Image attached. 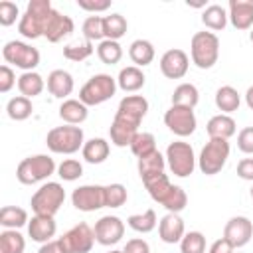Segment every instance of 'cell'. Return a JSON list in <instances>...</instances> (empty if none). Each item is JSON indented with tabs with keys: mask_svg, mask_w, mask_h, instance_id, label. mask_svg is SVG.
Wrapping results in <instances>:
<instances>
[{
	"mask_svg": "<svg viewBox=\"0 0 253 253\" xmlns=\"http://www.w3.org/2000/svg\"><path fill=\"white\" fill-rule=\"evenodd\" d=\"M142 184H144L148 196H150L156 204L164 206L170 213H180V211L188 206V196H186V192H184L180 186L172 184L164 172L154 174V176H150V178H144Z\"/></svg>",
	"mask_w": 253,
	"mask_h": 253,
	"instance_id": "obj_1",
	"label": "cell"
},
{
	"mask_svg": "<svg viewBox=\"0 0 253 253\" xmlns=\"http://www.w3.org/2000/svg\"><path fill=\"white\" fill-rule=\"evenodd\" d=\"M51 12H53V6L49 0H30L26 6V12L18 22V32L28 40L42 38L45 34V26Z\"/></svg>",
	"mask_w": 253,
	"mask_h": 253,
	"instance_id": "obj_2",
	"label": "cell"
},
{
	"mask_svg": "<svg viewBox=\"0 0 253 253\" xmlns=\"http://www.w3.org/2000/svg\"><path fill=\"white\" fill-rule=\"evenodd\" d=\"M192 63L200 69H211L219 57V38L213 32H196L190 42Z\"/></svg>",
	"mask_w": 253,
	"mask_h": 253,
	"instance_id": "obj_3",
	"label": "cell"
},
{
	"mask_svg": "<svg viewBox=\"0 0 253 253\" xmlns=\"http://www.w3.org/2000/svg\"><path fill=\"white\" fill-rule=\"evenodd\" d=\"M45 144L55 154H75L85 144L83 128L75 125L53 126L45 136Z\"/></svg>",
	"mask_w": 253,
	"mask_h": 253,
	"instance_id": "obj_4",
	"label": "cell"
},
{
	"mask_svg": "<svg viewBox=\"0 0 253 253\" xmlns=\"http://www.w3.org/2000/svg\"><path fill=\"white\" fill-rule=\"evenodd\" d=\"M55 170H57V166H55V162L49 154H34V156L24 158L18 164L16 178H18L20 184L32 186V184L47 180Z\"/></svg>",
	"mask_w": 253,
	"mask_h": 253,
	"instance_id": "obj_5",
	"label": "cell"
},
{
	"mask_svg": "<svg viewBox=\"0 0 253 253\" xmlns=\"http://www.w3.org/2000/svg\"><path fill=\"white\" fill-rule=\"evenodd\" d=\"M63 202H65L63 186L59 182H45L34 192V196L30 200V206L34 210V215L53 217L59 211V208L63 206Z\"/></svg>",
	"mask_w": 253,
	"mask_h": 253,
	"instance_id": "obj_6",
	"label": "cell"
},
{
	"mask_svg": "<svg viewBox=\"0 0 253 253\" xmlns=\"http://www.w3.org/2000/svg\"><path fill=\"white\" fill-rule=\"evenodd\" d=\"M117 79L109 73H97L93 77L87 79V83L79 89V101L85 103L87 107H95L101 105L105 101H109L115 91H117Z\"/></svg>",
	"mask_w": 253,
	"mask_h": 253,
	"instance_id": "obj_7",
	"label": "cell"
},
{
	"mask_svg": "<svg viewBox=\"0 0 253 253\" xmlns=\"http://www.w3.org/2000/svg\"><path fill=\"white\" fill-rule=\"evenodd\" d=\"M164 156H166V164H168V168L174 176L188 178L190 174H194L198 158H196L194 148H192L190 142H184V140L170 142Z\"/></svg>",
	"mask_w": 253,
	"mask_h": 253,
	"instance_id": "obj_8",
	"label": "cell"
},
{
	"mask_svg": "<svg viewBox=\"0 0 253 253\" xmlns=\"http://www.w3.org/2000/svg\"><path fill=\"white\" fill-rule=\"evenodd\" d=\"M229 158V142L223 138H210L198 156V168L206 176H215L223 170Z\"/></svg>",
	"mask_w": 253,
	"mask_h": 253,
	"instance_id": "obj_9",
	"label": "cell"
},
{
	"mask_svg": "<svg viewBox=\"0 0 253 253\" xmlns=\"http://www.w3.org/2000/svg\"><path fill=\"white\" fill-rule=\"evenodd\" d=\"M146 113H148V101L142 95H126L121 99L113 123L132 128V130H138Z\"/></svg>",
	"mask_w": 253,
	"mask_h": 253,
	"instance_id": "obj_10",
	"label": "cell"
},
{
	"mask_svg": "<svg viewBox=\"0 0 253 253\" xmlns=\"http://www.w3.org/2000/svg\"><path fill=\"white\" fill-rule=\"evenodd\" d=\"M2 57L6 63H12L24 71H34L40 65V51L20 40L6 42L2 47Z\"/></svg>",
	"mask_w": 253,
	"mask_h": 253,
	"instance_id": "obj_11",
	"label": "cell"
},
{
	"mask_svg": "<svg viewBox=\"0 0 253 253\" xmlns=\"http://www.w3.org/2000/svg\"><path fill=\"white\" fill-rule=\"evenodd\" d=\"M57 243L63 253H89L95 245V231L89 227V223L81 221L65 231Z\"/></svg>",
	"mask_w": 253,
	"mask_h": 253,
	"instance_id": "obj_12",
	"label": "cell"
},
{
	"mask_svg": "<svg viewBox=\"0 0 253 253\" xmlns=\"http://www.w3.org/2000/svg\"><path fill=\"white\" fill-rule=\"evenodd\" d=\"M164 125H166L168 130L174 132L176 136H190V134H194V130H196V126H198V121H196L194 109L172 105V107L164 113Z\"/></svg>",
	"mask_w": 253,
	"mask_h": 253,
	"instance_id": "obj_13",
	"label": "cell"
},
{
	"mask_svg": "<svg viewBox=\"0 0 253 253\" xmlns=\"http://www.w3.org/2000/svg\"><path fill=\"white\" fill-rule=\"evenodd\" d=\"M71 204L79 211H95L105 208V186L99 184H83L73 190L71 194Z\"/></svg>",
	"mask_w": 253,
	"mask_h": 253,
	"instance_id": "obj_14",
	"label": "cell"
},
{
	"mask_svg": "<svg viewBox=\"0 0 253 253\" xmlns=\"http://www.w3.org/2000/svg\"><path fill=\"white\" fill-rule=\"evenodd\" d=\"M93 231H95V241L99 245L109 247V245H115V243H119L123 239L125 221L119 215H103V217L97 219Z\"/></svg>",
	"mask_w": 253,
	"mask_h": 253,
	"instance_id": "obj_15",
	"label": "cell"
},
{
	"mask_svg": "<svg viewBox=\"0 0 253 253\" xmlns=\"http://www.w3.org/2000/svg\"><path fill=\"white\" fill-rule=\"evenodd\" d=\"M253 237V223L245 215H233L223 225V239H227L235 249L245 247Z\"/></svg>",
	"mask_w": 253,
	"mask_h": 253,
	"instance_id": "obj_16",
	"label": "cell"
},
{
	"mask_svg": "<svg viewBox=\"0 0 253 253\" xmlns=\"http://www.w3.org/2000/svg\"><path fill=\"white\" fill-rule=\"evenodd\" d=\"M188 67H190V57L184 49L172 47L164 51L160 57V71L168 79H182L188 73Z\"/></svg>",
	"mask_w": 253,
	"mask_h": 253,
	"instance_id": "obj_17",
	"label": "cell"
},
{
	"mask_svg": "<svg viewBox=\"0 0 253 253\" xmlns=\"http://www.w3.org/2000/svg\"><path fill=\"white\" fill-rule=\"evenodd\" d=\"M73 30H75V24H73L71 16L61 14L59 10L53 8V12H51V16H49V20H47L43 38H45L47 42H51V43H57V42L69 38V36L73 34Z\"/></svg>",
	"mask_w": 253,
	"mask_h": 253,
	"instance_id": "obj_18",
	"label": "cell"
},
{
	"mask_svg": "<svg viewBox=\"0 0 253 253\" xmlns=\"http://www.w3.org/2000/svg\"><path fill=\"white\" fill-rule=\"evenodd\" d=\"M227 16L235 30L253 28V0H229Z\"/></svg>",
	"mask_w": 253,
	"mask_h": 253,
	"instance_id": "obj_19",
	"label": "cell"
},
{
	"mask_svg": "<svg viewBox=\"0 0 253 253\" xmlns=\"http://www.w3.org/2000/svg\"><path fill=\"white\" fill-rule=\"evenodd\" d=\"M158 235L164 243L168 245H174V243H180L182 237L186 235V225H184V219L178 215V213H166L160 221H158Z\"/></svg>",
	"mask_w": 253,
	"mask_h": 253,
	"instance_id": "obj_20",
	"label": "cell"
},
{
	"mask_svg": "<svg viewBox=\"0 0 253 253\" xmlns=\"http://www.w3.org/2000/svg\"><path fill=\"white\" fill-rule=\"evenodd\" d=\"M55 231H57V223L49 215H34L28 221V235L36 243H42L43 245L47 241H53Z\"/></svg>",
	"mask_w": 253,
	"mask_h": 253,
	"instance_id": "obj_21",
	"label": "cell"
},
{
	"mask_svg": "<svg viewBox=\"0 0 253 253\" xmlns=\"http://www.w3.org/2000/svg\"><path fill=\"white\" fill-rule=\"evenodd\" d=\"M73 77L69 71L65 69H53L47 75V91L55 97V99H67L73 93Z\"/></svg>",
	"mask_w": 253,
	"mask_h": 253,
	"instance_id": "obj_22",
	"label": "cell"
},
{
	"mask_svg": "<svg viewBox=\"0 0 253 253\" xmlns=\"http://www.w3.org/2000/svg\"><path fill=\"white\" fill-rule=\"evenodd\" d=\"M206 130H208V136H210V138H223V140H229V138L235 134L237 125H235V121H233L229 115L219 113V115H213V117L208 121Z\"/></svg>",
	"mask_w": 253,
	"mask_h": 253,
	"instance_id": "obj_23",
	"label": "cell"
},
{
	"mask_svg": "<svg viewBox=\"0 0 253 253\" xmlns=\"http://www.w3.org/2000/svg\"><path fill=\"white\" fill-rule=\"evenodd\" d=\"M87 105L81 103L79 99H65L61 105H59V119L65 123V125H81L87 121Z\"/></svg>",
	"mask_w": 253,
	"mask_h": 253,
	"instance_id": "obj_24",
	"label": "cell"
},
{
	"mask_svg": "<svg viewBox=\"0 0 253 253\" xmlns=\"http://www.w3.org/2000/svg\"><path fill=\"white\" fill-rule=\"evenodd\" d=\"M144 81H146V77H144L142 69L136 67V65H126V67H123V69L119 71V77H117V85H119L125 93H134V91L142 89V87H144Z\"/></svg>",
	"mask_w": 253,
	"mask_h": 253,
	"instance_id": "obj_25",
	"label": "cell"
},
{
	"mask_svg": "<svg viewBox=\"0 0 253 253\" xmlns=\"http://www.w3.org/2000/svg\"><path fill=\"white\" fill-rule=\"evenodd\" d=\"M109 152H111V146L101 136L85 140V144L81 148V154H83L85 162H89V164H101V162H105L109 158Z\"/></svg>",
	"mask_w": 253,
	"mask_h": 253,
	"instance_id": "obj_26",
	"label": "cell"
},
{
	"mask_svg": "<svg viewBox=\"0 0 253 253\" xmlns=\"http://www.w3.org/2000/svg\"><path fill=\"white\" fill-rule=\"evenodd\" d=\"M154 45L148 40H134L128 47V57L136 67H146L154 61Z\"/></svg>",
	"mask_w": 253,
	"mask_h": 253,
	"instance_id": "obj_27",
	"label": "cell"
},
{
	"mask_svg": "<svg viewBox=\"0 0 253 253\" xmlns=\"http://www.w3.org/2000/svg\"><path fill=\"white\" fill-rule=\"evenodd\" d=\"M227 20H229L227 10L219 4H210L202 12V24L211 32H221L227 26Z\"/></svg>",
	"mask_w": 253,
	"mask_h": 253,
	"instance_id": "obj_28",
	"label": "cell"
},
{
	"mask_svg": "<svg viewBox=\"0 0 253 253\" xmlns=\"http://www.w3.org/2000/svg\"><path fill=\"white\" fill-rule=\"evenodd\" d=\"M136 168H138V176H140V180L150 178V176H154V174L164 172V168H166V156L160 154L158 150H154V152H150V154L138 158Z\"/></svg>",
	"mask_w": 253,
	"mask_h": 253,
	"instance_id": "obj_29",
	"label": "cell"
},
{
	"mask_svg": "<svg viewBox=\"0 0 253 253\" xmlns=\"http://www.w3.org/2000/svg\"><path fill=\"white\" fill-rule=\"evenodd\" d=\"M45 87V81L43 77L38 73V71H24L20 77H18V89H20V95L28 97V99H34L38 97Z\"/></svg>",
	"mask_w": 253,
	"mask_h": 253,
	"instance_id": "obj_30",
	"label": "cell"
},
{
	"mask_svg": "<svg viewBox=\"0 0 253 253\" xmlns=\"http://www.w3.org/2000/svg\"><path fill=\"white\" fill-rule=\"evenodd\" d=\"M239 105H241V97H239V93H237L235 87L223 85V87H219V89L215 91V107H217L223 115H229V113L237 111Z\"/></svg>",
	"mask_w": 253,
	"mask_h": 253,
	"instance_id": "obj_31",
	"label": "cell"
},
{
	"mask_svg": "<svg viewBox=\"0 0 253 253\" xmlns=\"http://www.w3.org/2000/svg\"><path fill=\"white\" fill-rule=\"evenodd\" d=\"M28 211L18 206H4L0 210V225L4 229H20L28 225Z\"/></svg>",
	"mask_w": 253,
	"mask_h": 253,
	"instance_id": "obj_32",
	"label": "cell"
},
{
	"mask_svg": "<svg viewBox=\"0 0 253 253\" xmlns=\"http://www.w3.org/2000/svg\"><path fill=\"white\" fill-rule=\"evenodd\" d=\"M128 30V22L123 14H109V16H103V34H105V40H115L119 42Z\"/></svg>",
	"mask_w": 253,
	"mask_h": 253,
	"instance_id": "obj_33",
	"label": "cell"
},
{
	"mask_svg": "<svg viewBox=\"0 0 253 253\" xmlns=\"http://www.w3.org/2000/svg\"><path fill=\"white\" fill-rule=\"evenodd\" d=\"M200 101V91L194 83H180L172 93V105L194 109Z\"/></svg>",
	"mask_w": 253,
	"mask_h": 253,
	"instance_id": "obj_34",
	"label": "cell"
},
{
	"mask_svg": "<svg viewBox=\"0 0 253 253\" xmlns=\"http://www.w3.org/2000/svg\"><path fill=\"white\" fill-rule=\"evenodd\" d=\"M158 219H156V211L152 208L144 210L142 213H132L126 217V225L130 229H134L136 233H150L156 227Z\"/></svg>",
	"mask_w": 253,
	"mask_h": 253,
	"instance_id": "obj_35",
	"label": "cell"
},
{
	"mask_svg": "<svg viewBox=\"0 0 253 253\" xmlns=\"http://www.w3.org/2000/svg\"><path fill=\"white\" fill-rule=\"evenodd\" d=\"M6 113L12 121H26L30 119V115L34 113V105H32V99L24 97V95H16L8 101L6 105Z\"/></svg>",
	"mask_w": 253,
	"mask_h": 253,
	"instance_id": "obj_36",
	"label": "cell"
},
{
	"mask_svg": "<svg viewBox=\"0 0 253 253\" xmlns=\"http://www.w3.org/2000/svg\"><path fill=\"white\" fill-rule=\"evenodd\" d=\"M26 239L18 229H4L0 233V251L2 253H24Z\"/></svg>",
	"mask_w": 253,
	"mask_h": 253,
	"instance_id": "obj_37",
	"label": "cell"
},
{
	"mask_svg": "<svg viewBox=\"0 0 253 253\" xmlns=\"http://www.w3.org/2000/svg\"><path fill=\"white\" fill-rule=\"evenodd\" d=\"M97 55H99V59H101L105 65H115V63H119L121 57H123V47H121V43L115 42V40H103V42H99V45H97Z\"/></svg>",
	"mask_w": 253,
	"mask_h": 253,
	"instance_id": "obj_38",
	"label": "cell"
},
{
	"mask_svg": "<svg viewBox=\"0 0 253 253\" xmlns=\"http://www.w3.org/2000/svg\"><path fill=\"white\" fill-rule=\"evenodd\" d=\"M156 150V138H154V134H150V132H136L134 134V138H132V142H130V152L136 156V158H142V156H146V154H150V152H154Z\"/></svg>",
	"mask_w": 253,
	"mask_h": 253,
	"instance_id": "obj_39",
	"label": "cell"
},
{
	"mask_svg": "<svg viewBox=\"0 0 253 253\" xmlns=\"http://www.w3.org/2000/svg\"><path fill=\"white\" fill-rule=\"evenodd\" d=\"M128 200V192L121 182H113L105 186V208H121Z\"/></svg>",
	"mask_w": 253,
	"mask_h": 253,
	"instance_id": "obj_40",
	"label": "cell"
},
{
	"mask_svg": "<svg viewBox=\"0 0 253 253\" xmlns=\"http://www.w3.org/2000/svg\"><path fill=\"white\" fill-rule=\"evenodd\" d=\"M81 32H83V38L87 42H103L105 40V34H103V16H87L83 26H81Z\"/></svg>",
	"mask_w": 253,
	"mask_h": 253,
	"instance_id": "obj_41",
	"label": "cell"
},
{
	"mask_svg": "<svg viewBox=\"0 0 253 253\" xmlns=\"http://www.w3.org/2000/svg\"><path fill=\"white\" fill-rule=\"evenodd\" d=\"M180 253H206V235L202 231H188L180 241Z\"/></svg>",
	"mask_w": 253,
	"mask_h": 253,
	"instance_id": "obj_42",
	"label": "cell"
},
{
	"mask_svg": "<svg viewBox=\"0 0 253 253\" xmlns=\"http://www.w3.org/2000/svg\"><path fill=\"white\" fill-rule=\"evenodd\" d=\"M93 53V42H75L63 47V57L69 61H85Z\"/></svg>",
	"mask_w": 253,
	"mask_h": 253,
	"instance_id": "obj_43",
	"label": "cell"
},
{
	"mask_svg": "<svg viewBox=\"0 0 253 253\" xmlns=\"http://www.w3.org/2000/svg\"><path fill=\"white\" fill-rule=\"evenodd\" d=\"M57 176L65 182H75L77 178L83 176V164L75 158H65L59 166H57Z\"/></svg>",
	"mask_w": 253,
	"mask_h": 253,
	"instance_id": "obj_44",
	"label": "cell"
},
{
	"mask_svg": "<svg viewBox=\"0 0 253 253\" xmlns=\"http://www.w3.org/2000/svg\"><path fill=\"white\" fill-rule=\"evenodd\" d=\"M18 16H20V8H18L16 2H10V0H2L0 2V26H4V28L12 26Z\"/></svg>",
	"mask_w": 253,
	"mask_h": 253,
	"instance_id": "obj_45",
	"label": "cell"
},
{
	"mask_svg": "<svg viewBox=\"0 0 253 253\" xmlns=\"http://www.w3.org/2000/svg\"><path fill=\"white\" fill-rule=\"evenodd\" d=\"M237 148L243 154H253V126H245L237 134Z\"/></svg>",
	"mask_w": 253,
	"mask_h": 253,
	"instance_id": "obj_46",
	"label": "cell"
},
{
	"mask_svg": "<svg viewBox=\"0 0 253 253\" xmlns=\"http://www.w3.org/2000/svg\"><path fill=\"white\" fill-rule=\"evenodd\" d=\"M14 85H16V73L8 63H4L0 67V93H8Z\"/></svg>",
	"mask_w": 253,
	"mask_h": 253,
	"instance_id": "obj_47",
	"label": "cell"
},
{
	"mask_svg": "<svg viewBox=\"0 0 253 253\" xmlns=\"http://www.w3.org/2000/svg\"><path fill=\"white\" fill-rule=\"evenodd\" d=\"M77 6L81 10L99 14V12H105V10L111 8V0H77Z\"/></svg>",
	"mask_w": 253,
	"mask_h": 253,
	"instance_id": "obj_48",
	"label": "cell"
},
{
	"mask_svg": "<svg viewBox=\"0 0 253 253\" xmlns=\"http://www.w3.org/2000/svg\"><path fill=\"white\" fill-rule=\"evenodd\" d=\"M125 253H150V245L148 241H144L142 237H134V239H128L125 249Z\"/></svg>",
	"mask_w": 253,
	"mask_h": 253,
	"instance_id": "obj_49",
	"label": "cell"
},
{
	"mask_svg": "<svg viewBox=\"0 0 253 253\" xmlns=\"http://www.w3.org/2000/svg\"><path fill=\"white\" fill-rule=\"evenodd\" d=\"M237 176H239L241 180L253 182V158H243V160H239V164H237Z\"/></svg>",
	"mask_w": 253,
	"mask_h": 253,
	"instance_id": "obj_50",
	"label": "cell"
},
{
	"mask_svg": "<svg viewBox=\"0 0 253 253\" xmlns=\"http://www.w3.org/2000/svg\"><path fill=\"white\" fill-rule=\"evenodd\" d=\"M233 245L227 241V239H215L211 245H210V249H208V253H233Z\"/></svg>",
	"mask_w": 253,
	"mask_h": 253,
	"instance_id": "obj_51",
	"label": "cell"
},
{
	"mask_svg": "<svg viewBox=\"0 0 253 253\" xmlns=\"http://www.w3.org/2000/svg\"><path fill=\"white\" fill-rule=\"evenodd\" d=\"M38 253H63V251H61V247H59V243H57V239H55V241L43 243V245L38 249Z\"/></svg>",
	"mask_w": 253,
	"mask_h": 253,
	"instance_id": "obj_52",
	"label": "cell"
},
{
	"mask_svg": "<svg viewBox=\"0 0 253 253\" xmlns=\"http://www.w3.org/2000/svg\"><path fill=\"white\" fill-rule=\"evenodd\" d=\"M245 103H247V107L253 111V85L245 91Z\"/></svg>",
	"mask_w": 253,
	"mask_h": 253,
	"instance_id": "obj_53",
	"label": "cell"
},
{
	"mask_svg": "<svg viewBox=\"0 0 253 253\" xmlns=\"http://www.w3.org/2000/svg\"><path fill=\"white\" fill-rule=\"evenodd\" d=\"M249 40L253 42V28H251V32H249Z\"/></svg>",
	"mask_w": 253,
	"mask_h": 253,
	"instance_id": "obj_54",
	"label": "cell"
},
{
	"mask_svg": "<svg viewBox=\"0 0 253 253\" xmlns=\"http://www.w3.org/2000/svg\"><path fill=\"white\" fill-rule=\"evenodd\" d=\"M109 253H125V251H119V249H113V251H109Z\"/></svg>",
	"mask_w": 253,
	"mask_h": 253,
	"instance_id": "obj_55",
	"label": "cell"
},
{
	"mask_svg": "<svg viewBox=\"0 0 253 253\" xmlns=\"http://www.w3.org/2000/svg\"><path fill=\"white\" fill-rule=\"evenodd\" d=\"M249 194H251V200H253V186H251V192Z\"/></svg>",
	"mask_w": 253,
	"mask_h": 253,
	"instance_id": "obj_56",
	"label": "cell"
}]
</instances>
